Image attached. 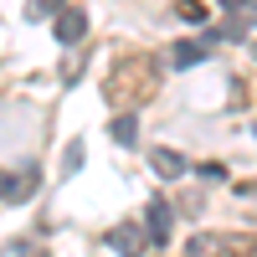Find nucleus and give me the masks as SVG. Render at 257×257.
I'll list each match as a JSON object with an SVG mask.
<instances>
[{"label": "nucleus", "instance_id": "nucleus-1", "mask_svg": "<svg viewBox=\"0 0 257 257\" xmlns=\"http://www.w3.org/2000/svg\"><path fill=\"white\" fill-rule=\"evenodd\" d=\"M155 93V62H118V67L103 77V98L113 103V108H144V98Z\"/></svg>", "mask_w": 257, "mask_h": 257}, {"label": "nucleus", "instance_id": "nucleus-2", "mask_svg": "<svg viewBox=\"0 0 257 257\" xmlns=\"http://www.w3.org/2000/svg\"><path fill=\"white\" fill-rule=\"evenodd\" d=\"M237 252H242V242H226L216 231H196L185 242V257H237Z\"/></svg>", "mask_w": 257, "mask_h": 257}, {"label": "nucleus", "instance_id": "nucleus-3", "mask_svg": "<svg viewBox=\"0 0 257 257\" xmlns=\"http://www.w3.org/2000/svg\"><path fill=\"white\" fill-rule=\"evenodd\" d=\"M108 247H113L118 257H144V247H155V242H149L134 221H118V226L108 231Z\"/></svg>", "mask_w": 257, "mask_h": 257}, {"label": "nucleus", "instance_id": "nucleus-4", "mask_svg": "<svg viewBox=\"0 0 257 257\" xmlns=\"http://www.w3.org/2000/svg\"><path fill=\"white\" fill-rule=\"evenodd\" d=\"M52 31H57V41H62V47H77V41L88 36V16H82L77 6H67V11L52 21Z\"/></svg>", "mask_w": 257, "mask_h": 257}, {"label": "nucleus", "instance_id": "nucleus-5", "mask_svg": "<svg viewBox=\"0 0 257 257\" xmlns=\"http://www.w3.org/2000/svg\"><path fill=\"white\" fill-rule=\"evenodd\" d=\"M36 196V165H26L21 175H6V206H21Z\"/></svg>", "mask_w": 257, "mask_h": 257}, {"label": "nucleus", "instance_id": "nucleus-6", "mask_svg": "<svg viewBox=\"0 0 257 257\" xmlns=\"http://www.w3.org/2000/svg\"><path fill=\"white\" fill-rule=\"evenodd\" d=\"M170 231H175V221H170V206L155 196V201H149V242L165 247V242H170Z\"/></svg>", "mask_w": 257, "mask_h": 257}, {"label": "nucleus", "instance_id": "nucleus-7", "mask_svg": "<svg viewBox=\"0 0 257 257\" xmlns=\"http://www.w3.org/2000/svg\"><path fill=\"white\" fill-rule=\"evenodd\" d=\"M149 165H155V175H165V180L185 175V160L175 155V149H149Z\"/></svg>", "mask_w": 257, "mask_h": 257}, {"label": "nucleus", "instance_id": "nucleus-8", "mask_svg": "<svg viewBox=\"0 0 257 257\" xmlns=\"http://www.w3.org/2000/svg\"><path fill=\"white\" fill-rule=\"evenodd\" d=\"M206 47L211 41H175L170 57H175V67H196V62H206Z\"/></svg>", "mask_w": 257, "mask_h": 257}, {"label": "nucleus", "instance_id": "nucleus-9", "mask_svg": "<svg viewBox=\"0 0 257 257\" xmlns=\"http://www.w3.org/2000/svg\"><path fill=\"white\" fill-rule=\"evenodd\" d=\"M113 139H118V144H139V123H134V113H128V108L113 118Z\"/></svg>", "mask_w": 257, "mask_h": 257}, {"label": "nucleus", "instance_id": "nucleus-10", "mask_svg": "<svg viewBox=\"0 0 257 257\" xmlns=\"http://www.w3.org/2000/svg\"><path fill=\"white\" fill-rule=\"evenodd\" d=\"M26 16H31V21H41V16H62V0H31Z\"/></svg>", "mask_w": 257, "mask_h": 257}, {"label": "nucleus", "instance_id": "nucleus-11", "mask_svg": "<svg viewBox=\"0 0 257 257\" xmlns=\"http://www.w3.org/2000/svg\"><path fill=\"white\" fill-rule=\"evenodd\" d=\"M77 170H82V144L72 139L67 144V160H62V175H77Z\"/></svg>", "mask_w": 257, "mask_h": 257}, {"label": "nucleus", "instance_id": "nucleus-12", "mask_svg": "<svg viewBox=\"0 0 257 257\" xmlns=\"http://www.w3.org/2000/svg\"><path fill=\"white\" fill-rule=\"evenodd\" d=\"M185 21H206V11H201V0H180V6H175Z\"/></svg>", "mask_w": 257, "mask_h": 257}, {"label": "nucleus", "instance_id": "nucleus-13", "mask_svg": "<svg viewBox=\"0 0 257 257\" xmlns=\"http://www.w3.org/2000/svg\"><path fill=\"white\" fill-rule=\"evenodd\" d=\"M11 257H47V252H41V247H31V242H26V247H16Z\"/></svg>", "mask_w": 257, "mask_h": 257}, {"label": "nucleus", "instance_id": "nucleus-14", "mask_svg": "<svg viewBox=\"0 0 257 257\" xmlns=\"http://www.w3.org/2000/svg\"><path fill=\"white\" fill-rule=\"evenodd\" d=\"M221 6H226V11H237V6H247V0H221Z\"/></svg>", "mask_w": 257, "mask_h": 257}, {"label": "nucleus", "instance_id": "nucleus-15", "mask_svg": "<svg viewBox=\"0 0 257 257\" xmlns=\"http://www.w3.org/2000/svg\"><path fill=\"white\" fill-rule=\"evenodd\" d=\"M252 21H257V6H252Z\"/></svg>", "mask_w": 257, "mask_h": 257}]
</instances>
